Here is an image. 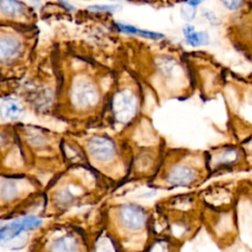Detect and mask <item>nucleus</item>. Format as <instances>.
<instances>
[{
    "label": "nucleus",
    "mask_w": 252,
    "mask_h": 252,
    "mask_svg": "<svg viewBox=\"0 0 252 252\" xmlns=\"http://www.w3.org/2000/svg\"><path fill=\"white\" fill-rule=\"evenodd\" d=\"M73 103L80 108L93 106L98 99V94L94 86L86 80L77 81L71 90Z\"/></svg>",
    "instance_id": "obj_1"
},
{
    "label": "nucleus",
    "mask_w": 252,
    "mask_h": 252,
    "mask_svg": "<svg viewBox=\"0 0 252 252\" xmlns=\"http://www.w3.org/2000/svg\"><path fill=\"white\" fill-rule=\"evenodd\" d=\"M119 220L126 228L137 230L145 224L147 215L144 209L137 205H124L120 208Z\"/></svg>",
    "instance_id": "obj_2"
},
{
    "label": "nucleus",
    "mask_w": 252,
    "mask_h": 252,
    "mask_svg": "<svg viewBox=\"0 0 252 252\" xmlns=\"http://www.w3.org/2000/svg\"><path fill=\"white\" fill-rule=\"evenodd\" d=\"M88 149L91 156L99 161H107L115 155L113 142L105 136H94L89 140Z\"/></svg>",
    "instance_id": "obj_3"
},
{
    "label": "nucleus",
    "mask_w": 252,
    "mask_h": 252,
    "mask_svg": "<svg viewBox=\"0 0 252 252\" xmlns=\"http://www.w3.org/2000/svg\"><path fill=\"white\" fill-rule=\"evenodd\" d=\"M113 110L117 120L121 122L129 120L136 111L134 96L126 91L117 94L113 99Z\"/></svg>",
    "instance_id": "obj_4"
},
{
    "label": "nucleus",
    "mask_w": 252,
    "mask_h": 252,
    "mask_svg": "<svg viewBox=\"0 0 252 252\" xmlns=\"http://www.w3.org/2000/svg\"><path fill=\"white\" fill-rule=\"evenodd\" d=\"M195 178V172L192 168L185 165H178L171 169L167 175V181L173 185H187Z\"/></svg>",
    "instance_id": "obj_5"
},
{
    "label": "nucleus",
    "mask_w": 252,
    "mask_h": 252,
    "mask_svg": "<svg viewBox=\"0 0 252 252\" xmlns=\"http://www.w3.org/2000/svg\"><path fill=\"white\" fill-rule=\"evenodd\" d=\"M50 252H78V244L74 237L65 235L53 241Z\"/></svg>",
    "instance_id": "obj_6"
},
{
    "label": "nucleus",
    "mask_w": 252,
    "mask_h": 252,
    "mask_svg": "<svg viewBox=\"0 0 252 252\" xmlns=\"http://www.w3.org/2000/svg\"><path fill=\"white\" fill-rule=\"evenodd\" d=\"M22 231H26L23 220H17L11 223L3 226L0 230V239L1 241H9L19 236Z\"/></svg>",
    "instance_id": "obj_7"
},
{
    "label": "nucleus",
    "mask_w": 252,
    "mask_h": 252,
    "mask_svg": "<svg viewBox=\"0 0 252 252\" xmlns=\"http://www.w3.org/2000/svg\"><path fill=\"white\" fill-rule=\"evenodd\" d=\"M187 42L192 46L207 45L209 43V35L205 32H195L192 26H187L183 30Z\"/></svg>",
    "instance_id": "obj_8"
},
{
    "label": "nucleus",
    "mask_w": 252,
    "mask_h": 252,
    "mask_svg": "<svg viewBox=\"0 0 252 252\" xmlns=\"http://www.w3.org/2000/svg\"><path fill=\"white\" fill-rule=\"evenodd\" d=\"M21 48L20 42L14 37H2L0 42V53L2 58H9L17 54Z\"/></svg>",
    "instance_id": "obj_9"
},
{
    "label": "nucleus",
    "mask_w": 252,
    "mask_h": 252,
    "mask_svg": "<svg viewBox=\"0 0 252 252\" xmlns=\"http://www.w3.org/2000/svg\"><path fill=\"white\" fill-rule=\"evenodd\" d=\"M116 26L118 27V29L123 32H127V33H133V34H138L147 38H151V39H158L160 37H163V34L156 32H150V31H146V30H140L137 29L133 26H129V25H125V24H121V23H116Z\"/></svg>",
    "instance_id": "obj_10"
},
{
    "label": "nucleus",
    "mask_w": 252,
    "mask_h": 252,
    "mask_svg": "<svg viewBox=\"0 0 252 252\" xmlns=\"http://www.w3.org/2000/svg\"><path fill=\"white\" fill-rule=\"evenodd\" d=\"M3 114L7 118L16 119L21 114V108L15 101L7 100L3 104Z\"/></svg>",
    "instance_id": "obj_11"
},
{
    "label": "nucleus",
    "mask_w": 252,
    "mask_h": 252,
    "mask_svg": "<svg viewBox=\"0 0 252 252\" xmlns=\"http://www.w3.org/2000/svg\"><path fill=\"white\" fill-rule=\"evenodd\" d=\"M1 7L3 12L11 15L20 14L23 8L19 2H15V1H2Z\"/></svg>",
    "instance_id": "obj_12"
},
{
    "label": "nucleus",
    "mask_w": 252,
    "mask_h": 252,
    "mask_svg": "<svg viewBox=\"0 0 252 252\" xmlns=\"http://www.w3.org/2000/svg\"><path fill=\"white\" fill-rule=\"evenodd\" d=\"M22 220H23L26 230H32V229L38 227L42 223V220L39 218L34 217V216H29Z\"/></svg>",
    "instance_id": "obj_13"
},
{
    "label": "nucleus",
    "mask_w": 252,
    "mask_h": 252,
    "mask_svg": "<svg viewBox=\"0 0 252 252\" xmlns=\"http://www.w3.org/2000/svg\"><path fill=\"white\" fill-rule=\"evenodd\" d=\"M186 5H188V4H186ZM195 13H196V9H195V7H193V6L188 5V6H184V7L181 8L182 17H183L186 21L192 20V19L194 18V16H195Z\"/></svg>",
    "instance_id": "obj_14"
},
{
    "label": "nucleus",
    "mask_w": 252,
    "mask_h": 252,
    "mask_svg": "<svg viewBox=\"0 0 252 252\" xmlns=\"http://www.w3.org/2000/svg\"><path fill=\"white\" fill-rule=\"evenodd\" d=\"M222 4L228 9V10H237L239 9L243 2L242 1H223Z\"/></svg>",
    "instance_id": "obj_15"
},
{
    "label": "nucleus",
    "mask_w": 252,
    "mask_h": 252,
    "mask_svg": "<svg viewBox=\"0 0 252 252\" xmlns=\"http://www.w3.org/2000/svg\"><path fill=\"white\" fill-rule=\"evenodd\" d=\"M204 17H206L210 21V23H212L214 25H218L220 23V21L217 18V16L213 12H211V11H205L204 12Z\"/></svg>",
    "instance_id": "obj_16"
},
{
    "label": "nucleus",
    "mask_w": 252,
    "mask_h": 252,
    "mask_svg": "<svg viewBox=\"0 0 252 252\" xmlns=\"http://www.w3.org/2000/svg\"><path fill=\"white\" fill-rule=\"evenodd\" d=\"M89 10H93V11H112V10H114V6L95 5V6H90Z\"/></svg>",
    "instance_id": "obj_17"
},
{
    "label": "nucleus",
    "mask_w": 252,
    "mask_h": 252,
    "mask_svg": "<svg viewBox=\"0 0 252 252\" xmlns=\"http://www.w3.org/2000/svg\"><path fill=\"white\" fill-rule=\"evenodd\" d=\"M201 2L200 1H194V2H192V1H189V2H186V4H188V5H190V6H197L198 4H200Z\"/></svg>",
    "instance_id": "obj_18"
},
{
    "label": "nucleus",
    "mask_w": 252,
    "mask_h": 252,
    "mask_svg": "<svg viewBox=\"0 0 252 252\" xmlns=\"http://www.w3.org/2000/svg\"><path fill=\"white\" fill-rule=\"evenodd\" d=\"M249 150L252 152V140H251L250 143H249Z\"/></svg>",
    "instance_id": "obj_19"
}]
</instances>
